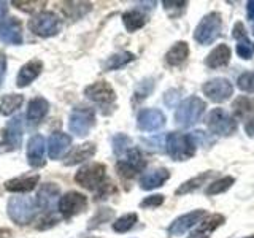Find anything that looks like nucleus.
I'll return each mask as SVG.
<instances>
[{"label":"nucleus","instance_id":"f257e3e1","mask_svg":"<svg viewBox=\"0 0 254 238\" xmlns=\"http://www.w3.org/2000/svg\"><path fill=\"white\" fill-rule=\"evenodd\" d=\"M165 153L175 162H186L192 159L197 153V143L190 133L170 132L164 138Z\"/></svg>","mask_w":254,"mask_h":238},{"label":"nucleus","instance_id":"f03ea898","mask_svg":"<svg viewBox=\"0 0 254 238\" xmlns=\"http://www.w3.org/2000/svg\"><path fill=\"white\" fill-rule=\"evenodd\" d=\"M206 111V102L197 95H190V97L180 102V105L175 110V124L183 129H189V127L195 125L203 118Z\"/></svg>","mask_w":254,"mask_h":238},{"label":"nucleus","instance_id":"7ed1b4c3","mask_svg":"<svg viewBox=\"0 0 254 238\" xmlns=\"http://www.w3.org/2000/svg\"><path fill=\"white\" fill-rule=\"evenodd\" d=\"M6 213L14 224L18 226H27L35 219L38 213V206L35 198L26 197V195H16L11 197L6 203Z\"/></svg>","mask_w":254,"mask_h":238},{"label":"nucleus","instance_id":"20e7f679","mask_svg":"<svg viewBox=\"0 0 254 238\" xmlns=\"http://www.w3.org/2000/svg\"><path fill=\"white\" fill-rule=\"evenodd\" d=\"M205 125L214 137H230L237 132V119L224 108H211L205 116Z\"/></svg>","mask_w":254,"mask_h":238},{"label":"nucleus","instance_id":"39448f33","mask_svg":"<svg viewBox=\"0 0 254 238\" xmlns=\"http://www.w3.org/2000/svg\"><path fill=\"white\" fill-rule=\"evenodd\" d=\"M107 179V165L102 162L86 164L75 173L76 184L86 190H92V192H97Z\"/></svg>","mask_w":254,"mask_h":238},{"label":"nucleus","instance_id":"423d86ee","mask_svg":"<svg viewBox=\"0 0 254 238\" xmlns=\"http://www.w3.org/2000/svg\"><path fill=\"white\" fill-rule=\"evenodd\" d=\"M222 30V16L218 11L205 14L194 29V40L198 45H211L216 42Z\"/></svg>","mask_w":254,"mask_h":238},{"label":"nucleus","instance_id":"0eeeda50","mask_svg":"<svg viewBox=\"0 0 254 238\" xmlns=\"http://www.w3.org/2000/svg\"><path fill=\"white\" fill-rule=\"evenodd\" d=\"M84 95L86 99H89L91 102L97 103V105L103 110V113H107V108L110 111L115 110V103H116V92L111 87V84L105 79H100V81H95L89 86L84 87Z\"/></svg>","mask_w":254,"mask_h":238},{"label":"nucleus","instance_id":"6e6552de","mask_svg":"<svg viewBox=\"0 0 254 238\" xmlns=\"http://www.w3.org/2000/svg\"><path fill=\"white\" fill-rule=\"evenodd\" d=\"M95 125V111L89 107H78L68 116V130L79 138H84Z\"/></svg>","mask_w":254,"mask_h":238},{"label":"nucleus","instance_id":"1a4fd4ad","mask_svg":"<svg viewBox=\"0 0 254 238\" xmlns=\"http://www.w3.org/2000/svg\"><path fill=\"white\" fill-rule=\"evenodd\" d=\"M27 27L38 37H54L61 30V19L53 11H40L27 22Z\"/></svg>","mask_w":254,"mask_h":238},{"label":"nucleus","instance_id":"9d476101","mask_svg":"<svg viewBox=\"0 0 254 238\" xmlns=\"http://www.w3.org/2000/svg\"><path fill=\"white\" fill-rule=\"evenodd\" d=\"M87 205H89V200H87L84 194L76 192V190H70V192L59 197L58 210L64 219H70L84 213L87 210Z\"/></svg>","mask_w":254,"mask_h":238},{"label":"nucleus","instance_id":"9b49d317","mask_svg":"<svg viewBox=\"0 0 254 238\" xmlns=\"http://www.w3.org/2000/svg\"><path fill=\"white\" fill-rule=\"evenodd\" d=\"M208 216V213H206V210L203 208H198V210H192L189 213H185L181 214V216L175 218L170 226L167 227V234H169L170 237H181L185 235L188 230H190L194 226L200 224V222Z\"/></svg>","mask_w":254,"mask_h":238},{"label":"nucleus","instance_id":"f8f14e48","mask_svg":"<svg viewBox=\"0 0 254 238\" xmlns=\"http://www.w3.org/2000/svg\"><path fill=\"white\" fill-rule=\"evenodd\" d=\"M202 92L213 103H224L234 95V84L227 78H211L202 86Z\"/></svg>","mask_w":254,"mask_h":238},{"label":"nucleus","instance_id":"ddd939ff","mask_svg":"<svg viewBox=\"0 0 254 238\" xmlns=\"http://www.w3.org/2000/svg\"><path fill=\"white\" fill-rule=\"evenodd\" d=\"M167 124V116L159 108H143L137 115V127L141 132H157Z\"/></svg>","mask_w":254,"mask_h":238},{"label":"nucleus","instance_id":"4468645a","mask_svg":"<svg viewBox=\"0 0 254 238\" xmlns=\"http://www.w3.org/2000/svg\"><path fill=\"white\" fill-rule=\"evenodd\" d=\"M22 143V119L21 116H14L5 129L0 132V149L5 146V151L18 149Z\"/></svg>","mask_w":254,"mask_h":238},{"label":"nucleus","instance_id":"2eb2a0df","mask_svg":"<svg viewBox=\"0 0 254 238\" xmlns=\"http://www.w3.org/2000/svg\"><path fill=\"white\" fill-rule=\"evenodd\" d=\"M232 38L237 42L235 53L240 59L250 60L254 56V42L246 34V29L242 21H237L232 27Z\"/></svg>","mask_w":254,"mask_h":238},{"label":"nucleus","instance_id":"dca6fc26","mask_svg":"<svg viewBox=\"0 0 254 238\" xmlns=\"http://www.w3.org/2000/svg\"><path fill=\"white\" fill-rule=\"evenodd\" d=\"M0 40L6 45H22V22L16 16L0 21Z\"/></svg>","mask_w":254,"mask_h":238},{"label":"nucleus","instance_id":"f3484780","mask_svg":"<svg viewBox=\"0 0 254 238\" xmlns=\"http://www.w3.org/2000/svg\"><path fill=\"white\" fill-rule=\"evenodd\" d=\"M170 170L165 169V167H157V169H153L146 173L141 175L140 178V187L143 190H154L162 187L167 181L170 179Z\"/></svg>","mask_w":254,"mask_h":238},{"label":"nucleus","instance_id":"a211bd4d","mask_svg":"<svg viewBox=\"0 0 254 238\" xmlns=\"http://www.w3.org/2000/svg\"><path fill=\"white\" fill-rule=\"evenodd\" d=\"M45 149H46V143L42 135H34L30 137L27 141V161L29 165L34 167V169H40L46 164L45 161Z\"/></svg>","mask_w":254,"mask_h":238},{"label":"nucleus","instance_id":"6ab92c4d","mask_svg":"<svg viewBox=\"0 0 254 238\" xmlns=\"http://www.w3.org/2000/svg\"><path fill=\"white\" fill-rule=\"evenodd\" d=\"M224 222H226L224 214H221V213L208 214V216L197 226V229H194L192 232H190V235L186 238H210L214 230L219 229L221 226H224Z\"/></svg>","mask_w":254,"mask_h":238},{"label":"nucleus","instance_id":"aec40b11","mask_svg":"<svg viewBox=\"0 0 254 238\" xmlns=\"http://www.w3.org/2000/svg\"><path fill=\"white\" fill-rule=\"evenodd\" d=\"M230 58H232V50H230V46L226 43H219L206 54L205 65L210 70H218L222 67H227L230 62Z\"/></svg>","mask_w":254,"mask_h":238},{"label":"nucleus","instance_id":"412c9836","mask_svg":"<svg viewBox=\"0 0 254 238\" xmlns=\"http://www.w3.org/2000/svg\"><path fill=\"white\" fill-rule=\"evenodd\" d=\"M71 146V137L64 132H54L48 138V156L53 161H58L67 153Z\"/></svg>","mask_w":254,"mask_h":238},{"label":"nucleus","instance_id":"4be33fe9","mask_svg":"<svg viewBox=\"0 0 254 238\" xmlns=\"http://www.w3.org/2000/svg\"><path fill=\"white\" fill-rule=\"evenodd\" d=\"M216 177V172L214 170H206V172H202L195 175V177L189 178L188 181H185L183 184H180L177 189H175V195L177 197H185L188 194H192L195 190H198L202 186H205L206 182H208L211 178Z\"/></svg>","mask_w":254,"mask_h":238},{"label":"nucleus","instance_id":"5701e85b","mask_svg":"<svg viewBox=\"0 0 254 238\" xmlns=\"http://www.w3.org/2000/svg\"><path fill=\"white\" fill-rule=\"evenodd\" d=\"M43 71V62L40 59H32L27 63H24L21 67L18 78H16V86L18 87H27L32 84L35 79L42 75Z\"/></svg>","mask_w":254,"mask_h":238},{"label":"nucleus","instance_id":"b1692460","mask_svg":"<svg viewBox=\"0 0 254 238\" xmlns=\"http://www.w3.org/2000/svg\"><path fill=\"white\" fill-rule=\"evenodd\" d=\"M40 177L38 175H22V177H16L11 178L5 182V189L8 192H14V194H26L34 190L38 186Z\"/></svg>","mask_w":254,"mask_h":238},{"label":"nucleus","instance_id":"393cba45","mask_svg":"<svg viewBox=\"0 0 254 238\" xmlns=\"http://www.w3.org/2000/svg\"><path fill=\"white\" fill-rule=\"evenodd\" d=\"M97 153V146H95V143H83V145H78L76 148H73L70 151V153L65 156L64 159V165L67 167H71V165H78L81 162H86L92 159Z\"/></svg>","mask_w":254,"mask_h":238},{"label":"nucleus","instance_id":"a878e982","mask_svg":"<svg viewBox=\"0 0 254 238\" xmlns=\"http://www.w3.org/2000/svg\"><path fill=\"white\" fill-rule=\"evenodd\" d=\"M59 194H61V189H59L58 184H56V182H46V184H42L38 189L37 197H35L37 206L40 210L50 211L53 208L54 202L58 200Z\"/></svg>","mask_w":254,"mask_h":238},{"label":"nucleus","instance_id":"bb28decb","mask_svg":"<svg viewBox=\"0 0 254 238\" xmlns=\"http://www.w3.org/2000/svg\"><path fill=\"white\" fill-rule=\"evenodd\" d=\"M48 111H50V103H48V100L43 97H34L27 105V113H26L27 122L30 125L40 124L48 115Z\"/></svg>","mask_w":254,"mask_h":238},{"label":"nucleus","instance_id":"cd10ccee","mask_svg":"<svg viewBox=\"0 0 254 238\" xmlns=\"http://www.w3.org/2000/svg\"><path fill=\"white\" fill-rule=\"evenodd\" d=\"M189 58V45L186 42H175L165 53V63L169 67H180Z\"/></svg>","mask_w":254,"mask_h":238},{"label":"nucleus","instance_id":"c85d7f7f","mask_svg":"<svg viewBox=\"0 0 254 238\" xmlns=\"http://www.w3.org/2000/svg\"><path fill=\"white\" fill-rule=\"evenodd\" d=\"M121 19H123V24H124L126 30L130 32V34L143 29L148 24L146 13H143L140 10H129V11H126V13H123Z\"/></svg>","mask_w":254,"mask_h":238},{"label":"nucleus","instance_id":"c756f323","mask_svg":"<svg viewBox=\"0 0 254 238\" xmlns=\"http://www.w3.org/2000/svg\"><path fill=\"white\" fill-rule=\"evenodd\" d=\"M232 116L235 119H246L254 113V99L250 95H238L232 102Z\"/></svg>","mask_w":254,"mask_h":238},{"label":"nucleus","instance_id":"7c9ffc66","mask_svg":"<svg viewBox=\"0 0 254 238\" xmlns=\"http://www.w3.org/2000/svg\"><path fill=\"white\" fill-rule=\"evenodd\" d=\"M135 60V54L130 51H121V53H115L111 54L107 60L103 62V71H115V70H121L126 65H129L130 62Z\"/></svg>","mask_w":254,"mask_h":238},{"label":"nucleus","instance_id":"2f4dec72","mask_svg":"<svg viewBox=\"0 0 254 238\" xmlns=\"http://www.w3.org/2000/svg\"><path fill=\"white\" fill-rule=\"evenodd\" d=\"M156 87V79L154 78H145L143 81L138 83V86L135 87L133 91V97H132V105L138 107L140 103L145 102L151 94H153Z\"/></svg>","mask_w":254,"mask_h":238},{"label":"nucleus","instance_id":"473e14b6","mask_svg":"<svg viewBox=\"0 0 254 238\" xmlns=\"http://www.w3.org/2000/svg\"><path fill=\"white\" fill-rule=\"evenodd\" d=\"M235 184V178L230 177V175H226V177H221L219 179L211 181L205 189V195L213 197V195H219L224 194L227 190Z\"/></svg>","mask_w":254,"mask_h":238},{"label":"nucleus","instance_id":"72a5a7b5","mask_svg":"<svg viewBox=\"0 0 254 238\" xmlns=\"http://www.w3.org/2000/svg\"><path fill=\"white\" fill-rule=\"evenodd\" d=\"M92 10V3L87 2H67L62 5V11L70 19H79Z\"/></svg>","mask_w":254,"mask_h":238},{"label":"nucleus","instance_id":"f704fd0d","mask_svg":"<svg viewBox=\"0 0 254 238\" xmlns=\"http://www.w3.org/2000/svg\"><path fill=\"white\" fill-rule=\"evenodd\" d=\"M113 218H115V210L110 208V206H102V208H99L94 213V216L87 222V230L99 229L100 226L107 224V222H110Z\"/></svg>","mask_w":254,"mask_h":238},{"label":"nucleus","instance_id":"c9c22d12","mask_svg":"<svg viewBox=\"0 0 254 238\" xmlns=\"http://www.w3.org/2000/svg\"><path fill=\"white\" fill-rule=\"evenodd\" d=\"M111 146H113V153L118 157H124L129 151L133 148V141L129 135L126 133H116L113 140H111Z\"/></svg>","mask_w":254,"mask_h":238},{"label":"nucleus","instance_id":"e433bc0d","mask_svg":"<svg viewBox=\"0 0 254 238\" xmlns=\"http://www.w3.org/2000/svg\"><path fill=\"white\" fill-rule=\"evenodd\" d=\"M138 222V214L137 213H126L123 216H119L113 222V230L116 234H126L135 227V224Z\"/></svg>","mask_w":254,"mask_h":238},{"label":"nucleus","instance_id":"4c0bfd02","mask_svg":"<svg viewBox=\"0 0 254 238\" xmlns=\"http://www.w3.org/2000/svg\"><path fill=\"white\" fill-rule=\"evenodd\" d=\"M24 103V97L21 94H8L3 95L2 100H0V110H2L3 115H13L16 110L21 108Z\"/></svg>","mask_w":254,"mask_h":238},{"label":"nucleus","instance_id":"58836bf2","mask_svg":"<svg viewBox=\"0 0 254 238\" xmlns=\"http://www.w3.org/2000/svg\"><path fill=\"white\" fill-rule=\"evenodd\" d=\"M116 173L124 182H129V181L137 178L141 172L138 169H135V167L127 162L126 159H119V161L116 162Z\"/></svg>","mask_w":254,"mask_h":238},{"label":"nucleus","instance_id":"ea45409f","mask_svg":"<svg viewBox=\"0 0 254 238\" xmlns=\"http://www.w3.org/2000/svg\"><path fill=\"white\" fill-rule=\"evenodd\" d=\"M165 13L169 14L170 19H178L180 16L186 11L188 2L186 0H164L162 2Z\"/></svg>","mask_w":254,"mask_h":238},{"label":"nucleus","instance_id":"a19ab883","mask_svg":"<svg viewBox=\"0 0 254 238\" xmlns=\"http://www.w3.org/2000/svg\"><path fill=\"white\" fill-rule=\"evenodd\" d=\"M126 161L132 164L135 169H138L140 172L145 170V167H146V159H145V154L141 153V149L137 148V146H133L129 153L126 154Z\"/></svg>","mask_w":254,"mask_h":238},{"label":"nucleus","instance_id":"79ce46f5","mask_svg":"<svg viewBox=\"0 0 254 238\" xmlns=\"http://www.w3.org/2000/svg\"><path fill=\"white\" fill-rule=\"evenodd\" d=\"M11 5L14 8H18L19 11H24V13H35L42 6H45L46 2H43V0H40V2H38V0H32V2H30V0H27V2H24V0H13Z\"/></svg>","mask_w":254,"mask_h":238},{"label":"nucleus","instance_id":"37998d69","mask_svg":"<svg viewBox=\"0 0 254 238\" xmlns=\"http://www.w3.org/2000/svg\"><path fill=\"white\" fill-rule=\"evenodd\" d=\"M237 87L242 92L254 94V71H245L237 78Z\"/></svg>","mask_w":254,"mask_h":238},{"label":"nucleus","instance_id":"c03bdc74","mask_svg":"<svg viewBox=\"0 0 254 238\" xmlns=\"http://www.w3.org/2000/svg\"><path fill=\"white\" fill-rule=\"evenodd\" d=\"M165 202V197L162 194H153V195H148L145 197L143 200L140 202V208L141 210H154L162 206Z\"/></svg>","mask_w":254,"mask_h":238},{"label":"nucleus","instance_id":"a18cd8bd","mask_svg":"<svg viewBox=\"0 0 254 238\" xmlns=\"http://www.w3.org/2000/svg\"><path fill=\"white\" fill-rule=\"evenodd\" d=\"M61 214H56L54 211H48L43 218H40V221H38V224L35 226L38 230H45V229H50V227H53V226H56L58 222L61 221Z\"/></svg>","mask_w":254,"mask_h":238},{"label":"nucleus","instance_id":"49530a36","mask_svg":"<svg viewBox=\"0 0 254 238\" xmlns=\"http://www.w3.org/2000/svg\"><path fill=\"white\" fill-rule=\"evenodd\" d=\"M118 192V189L116 186L111 182L110 179L105 181V184H103L97 192H95V197H97V200H100V198H108L110 195H115Z\"/></svg>","mask_w":254,"mask_h":238},{"label":"nucleus","instance_id":"de8ad7c7","mask_svg":"<svg viewBox=\"0 0 254 238\" xmlns=\"http://www.w3.org/2000/svg\"><path fill=\"white\" fill-rule=\"evenodd\" d=\"M181 91L180 89H169L164 94V103L167 107H175V105H180L181 97H180Z\"/></svg>","mask_w":254,"mask_h":238},{"label":"nucleus","instance_id":"09e8293b","mask_svg":"<svg viewBox=\"0 0 254 238\" xmlns=\"http://www.w3.org/2000/svg\"><path fill=\"white\" fill-rule=\"evenodd\" d=\"M190 135H192V138H194V141L197 143V146H203V148H206V146H211L213 143H214V140L210 138V135H206L203 130H195V132H192Z\"/></svg>","mask_w":254,"mask_h":238},{"label":"nucleus","instance_id":"8fccbe9b","mask_svg":"<svg viewBox=\"0 0 254 238\" xmlns=\"http://www.w3.org/2000/svg\"><path fill=\"white\" fill-rule=\"evenodd\" d=\"M6 75V54L0 51V87H2Z\"/></svg>","mask_w":254,"mask_h":238},{"label":"nucleus","instance_id":"3c124183","mask_svg":"<svg viewBox=\"0 0 254 238\" xmlns=\"http://www.w3.org/2000/svg\"><path fill=\"white\" fill-rule=\"evenodd\" d=\"M245 133L248 135L250 138H254V116H251L250 119H246V122H245Z\"/></svg>","mask_w":254,"mask_h":238},{"label":"nucleus","instance_id":"603ef678","mask_svg":"<svg viewBox=\"0 0 254 238\" xmlns=\"http://www.w3.org/2000/svg\"><path fill=\"white\" fill-rule=\"evenodd\" d=\"M246 18L250 21H254V0L246 2Z\"/></svg>","mask_w":254,"mask_h":238},{"label":"nucleus","instance_id":"864d4df0","mask_svg":"<svg viewBox=\"0 0 254 238\" xmlns=\"http://www.w3.org/2000/svg\"><path fill=\"white\" fill-rule=\"evenodd\" d=\"M0 238H13V230L6 227H0Z\"/></svg>","mask_w":254,"mask_h":238},{"label":"nucleus","instance_id":"5fc2aeb1","mask_svg":"<svg viewBox=\"0 0 254 238\" xmlns=\"http://www.w3.org/2000/svg\"><path fill=\"white\" fill-rule=\"evenodd\" d=\"M6 10H8V6L5 2H0V21H2V18L6 14Z\"/></svg>","mask_w":254,"mask_h":238},{"label":"nucleus","instance_id":"6e6d98bb","mask_svg":"<svg viewBox=\"0 0 254 238\" xmlns=\"http://www.w3.org/2000/svg\"><path fill=\"white\" fill-rule=\"evenodd\" d=\"M242 238H254V234H251V235H248V237H242Z\"/></svg>","mask_w":254,"mask_h":238},{"label":"nucleus","instance_id":"4d7b16f0","mask_svg":"<svg viewBox=\"0 0 254 238\" xmlns=\"http://www.w3.org/2000/svg\"><path fill=\"white\" fill-rule=\"evenodd\" d=\"M83 238H97V237H83Z\"/></svg>","mask_w":254,"mask_h":238},{"label":"nucleus","instance_id":"13d9d810","mask_svg":"<svg viewBox=\"0 0 254 238\" xmlns=\"http://www.w3.org/2000/svg\"><path fill=\"white\" fill-rule=\"evenodd\" d=\"M0 111H2V110H0Z\"/></svg>","mask_w":254,"mask_h":238},{"label":"nucleus","instance_id":"bf43d9fd","mask_svg":"<svg viewBox=\"0 0 254 238\" xmlns=\"http://www.w3.org/2000/svg\"><path fill=\"white\" fill-rule=\"evenodd\" d=\"M253 22H254V21H253Z\"/></svg>","mask_w":254,"mask_h":238}]
</instances>
